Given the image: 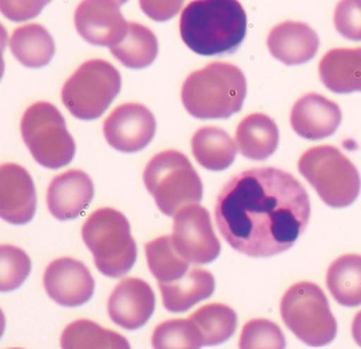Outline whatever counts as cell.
Masks as SVG:
<instances>
[{
    "label": "cell",
    "instance_id": "cell-1",
    "mask_svg": "<svg viewBox=\"0 0 361 349\" xmlns=\"http://www.w3.org/2000/svg\"><path fill=\"white\" fill-rule=\"evenodd\" d=\"M303 185L276 168L247 170L231 178L218 195L216 224L239 253L264 258L288 251L310 222Z\"/></svg>",
    "mask_w": 361,
    "mask_h": 349
},
{
    "label": "cell",
    "instance_id": "cell-2",
    "mask_svg": "<svg viewBox=\"0 0 361 349\" xmlns=\"http://www.w3.org/2000/svg\"><path fill=\"white\" fill-rule=\"evenodd\" d=\"M247 18L238 0H194L180 20V37L195 54H233L247 35Z\"/></svg>",
    "mask_w": 361,
    "mask_h": 349
},
{
    "label": "cell",
    "instance_id": "cell-3",
    "mask_svg": "<svg viewBox=\"0 0 361 349\" xmlns=\"http://www.w3.org/2000/svg\"><path fill=\"white\" fill-rule=\"evenodd\" d=\"M247 94V80L231 63L214 62L188 75L180 99L198 119H226L238 113Z\"/></svg>",
    "mask_w": 361,
    "mask_h": 349
},
{
    "label": "cell",
    "instance_id": "cell-4",
    "mask_svg": "<svg viewBox=\"0 0 361 349\" xmlns=\"http://www.w3.org/2000/svg\"><path fill=\"white\" fill-rule=\"evenodd\" d=\"M82 238L92 252L102 274L118 278L135 264L137 247L129 221L118 210L100 208L90 214L82 227Z\"/></svg>",
    "mask_w": 361,
    "mask_h": 349
},
{
    "label": "cell",
    "instance_id": "cell-5",
    "mask_svg": "<svg viewBox=\"0 0 361 349\" xmlns=\"http://www.w3.org/2000/svg\"><path fill=\"white\" fill-rule=\"evenodd\" d=\"M144 183L166 216H176L182 208L202 200L200 176L186 155L178 151H164L153 157L145 169Z\"/></svg>",
    "mask_w": 361,
    "mask_h": 349
},
{
    "label": "cell",
    "instance_id": "cell-6",
    "mask_svg": "<svg viewBox=\"0 0 361 349\" xmlns=\"http://www.w3.org/2000/svg\"><path fill=\"white\" fill-rule=\"evenodd\" d=\"M300 173L326 205L350 206L358 197L361 178L354 164L333 146L308 149L298 161Z\"/></svg>",
    "mask_w": 361,
    "mask_h": 349
},
{
    "label": "cell",
    "instance_id": "cell-7",
    "mask_svg": "<svg viewBox=\"0 0 361 349\" xmlns=\"http://www.w3.org/2000/svg\"><path fill=\"white\" fill-rule=\"evenodd\" d=\"M283 321L297 338L308 346L329 344L338 326L323 290L310 281L291 286L281 300Z\"/></svg>",
    "mask_w": 361,
    "mask_h": 349
},
{
    "label": "cell",
    "instance_id": "cell-8",
    "mask_svg": "<svg viewBox=\"0 0 361 349\" xmlns=\"http://www.w3.org/2000/svg\"><path fill=\"white\" fill-rule=\"evenodd\" d=\"M20 131L33 159L43 167L59 169L73 161L75 140L62 114L51 103L30 105L23 116Z\"/></svg>",
    "mask_w": 361,
    "mask_h": 349
},
{
    "label": "cell",
    "instance_id": "cell-9",
    "mask_svg": "<svg viewBox=\"0 0 361 349\" xmlns=\"http://www.w3.org/2000/svg\"><path fill=\"white\" fill-rule=\"evenodd\" d=\"M121 88V73L112 64L104 60H90L65 82L62 101L75 118L94 121L110 106Z\"/></svg>",
    "mask_w": 361,
    "mask_h": 349
},
{
    "label": "cell",
    "instance_id": "cell-10",
    "mask_svg": "<svg viewBox=\"0 0 361 349\" xmlns=\"http://www.w3.org/2000/svg\"><path fill=\"white\" fill-rule=\"evenodd\" d=\"M171 238L176 251L190 264H209L221 251L209 210L198 204L186 206L176 214Z\"/></svg>",
    "mask_w": 361,
    "mask_h": 349
},
{
    "label": "cell",
    "instance_id": "cell-11",
    "mask_svg": "<svg viewBox=\"0 0 361 349\" xmlns=\"http://www.w3.org/2000/svg\"><path fill=\"white\" fill-rule=\"evenodd\" d=\"M155 131L154 116L138 103L119 105L104 123L106 142L123 153H135L146 148L154 137Z\"/></svg>",
    "mask_w": 361,
    "mask_h": 349
},
{
    "label": "cell",
    "instance_id": "cell-12",
    "mask_svg": "<svg viewBox=\"0 0 361 349\" xmlns=\"http://www.w3.org/2000/svg\"><path fill=\"white\" fill-rule=\"evenodd\" d=\"M75 26L88 43L111 48L125 37L129 23L113 0H83L75 12Z\"/></svg>",
    "mask_w": 361,
    "mask_h": 349
},
{
    "label": "cell",
    "instance_id": "cell-13",
    "mask_svg": "<svg viewBox=\"0 0 361 349\" xmlns=\"http://www.w3.org/2000/svg\"><path fill=\"white\" fill-rule=\"evenodd\" d=\"M49 298L64 307H79L93 296L95 281L83 262L71 257L52 262L44 274Z\"/></svg>",
    "mask_w": 361,
    "mask_h": 349
},
{
    "label": "cell",
    "instance_id": "cell-14",
    "mask_svg": "<svg viewBox=\"0 0 361 349\" xmlns=\"http://www.w3.org/2000/svg\"><path fill=\"white\" fill-rule=\"evenodd\" d=\"M37 210V192L26 169L5 164L0 170V216L11 224H26Z\"/></svg>",
    "mask_w": 361,
    "mask_h": 349
},
{
    "label": "cell",
    "instance_id": "cell-15",
    "mask_svg": "<svg viewBox=\"0 0 361 349\" xmlns=\"http://www.w3.org/2000/svg\"><path fill=\"white\" fill-rule=\"evenodd\" d=\"M154 309V292L149 283L140 278L121 281L108 300L111 319L127 330H136L144 326Z\"/></svg>",
    "mask_w": 361,
    "mask_h": 349
},
{
    "label": "cell",
    "instance_id": "cell-16",
    "mask_svg": "<svg viewBox=\"0 0 361 349\" xmlns=\"http://www.w3.org/2000/svg\"><path fill=\"white\" fill-rule=\"evenodd\" d=\"M341 121L339 105L314 92L300 98L291 109V127L305 140L329 137L337 131Z\"/></svg>",
    "mask_w": 361,
    "mask_h": 349
},
{
    "label": "cell",
    "instance_id": "cell-17",
    "mask_svg": "<svg viewBox=\"0 0 361 349\" xmlns=\"http://www.w3.org/2000/svg\"><path fill=\"white\" fill-rule=\"evenodd\" d=\"M94 184L81 170H69L56 176L47 190L50 214L60 221L73 220L85 212L94 197Z\"/></svg>",
    "mask_w": 361,
    "mask_h": 349
},
{
    "label": "cell",
    "instance_id": "cell-18",
    "mask_svg": "<svg viewBox=\"0 0 361 349\" xmlns=\"http://www.w3.org/2000/svg\"><path fill=\"white\" fill-rule=\"evenodd\" d=\"M319 39L316 31L305 23L287 20L271 29L267 39L269 51L284 64H304L318 51Z\"/></svg>",
    "mask_w": 361,
    "mask_h": 349
},
{
    "label": "cell",
    "instance_id": "cell-19",
    "mask_svg": "<svg viewBox=\"0 0 361 349\" xmlns=\"http://www.w3.org/2000/svg\"><path fill=\"white\" fill-rule=\"evenodd\" d=\"M319 75L336 94L361 92V47L329 50L319 64Z\"/></svg>",
    "mask_w": 361,
    "mask_h": 349
},
{
    "label": "cell",
    "instance_id": "cell-20",
    "mask_svg": "<svg viewBox=\"0 0 361 349\" xmlns=\"http://www.w3.org/2000/svg\"><path fill=\"white\" fill-rule=\"evenodd\" d=\"M164 307L170 312H184L207 300L215 291V278L204 269L192 268L171 283H159Z\"/></svg>",
    "mask_w": 361,
    "mask_h": 349
},
{
    "label": "cell",
    "instance_id": "cell-21",
    "mask_svg": "<svg viewBox=\"0 0 361 349\" xmlns=\"http://www.w3.org/2000/svg\"><path fill=\"white\" fill-rule=\"evenodd\" d=\"M280 132L274 119L254 113L241 121L236 130V145L243 157L264 161L276 152Z\"/></svg>",
    "mask_w": 361,
    "mask_h": 349
},
{
    "label": "cell",
    "instance_id": "cell-22",
    "mask_svg": "<svg viewBox=\"0 0 361 349\" xmlns=\"http://www.w3.org/2000/svg\"><path fill=\"white\" fill-rule=\"evenodd\" d=\"M192 150L196 161L211 171L228 169L237 154L236 144L230 134L216 127L198 130L192 136Z\"/></svg>",
    "mask_w": 361,
    "mask_h": 349
},
{
    "label": "cell",
    "instance_id": "cell-23",
    "mask_svg": "<svg viewBox=\"0 0 361 349\" xmlns=\"http://www.w3.org/2000/svg\"><path fill=\"white\" fill-rule=\"evenodd\" d=\"M9 43L16 60L29 68H39L49 64L56 51L51 35L37 24L18 27Z\"/></svg>",
    "mask_w": 361,
    "mask_h": 349
},
{
    "label": "cell",
    "instance_id": "cell-24",
    "mask_svg": "<svg viewBox=\"0 0 361 349\" xmlns=\"http://www.w3.org/2000/svg\"><path fill=\"white\" fill-rule=\"evenodd\" d=\"M326 286L338 304L344 307L361 305V255L346 254L329 268Z\"/></svg>",
    "mask_w": 361,
    "mask_h": 349
},
{
    "label": "cell",
    "instance_id": "cell-25",
    "mask_svg": "<svg viewBox=\"0 0 361 349\" xmlns=\"http://www.w3.org/2000/svg\"><path fill=\"white\" fill-rule=\"evenodd\" d=\"M113 56L126 67L146 68L159 54V43L154 33L137 23H129L125 37L111 47Z\"/></svg>",
    "mask_w": 361,
    "mask_h": 349
},
{
    "label": "cell",
    "instance_id": "cell-26",
    "mask_svg": "<svg viewBox=\"0 0 361 349\" xmlns=\"http://www.w3.org/2000/svg\"><path fill=\"white\" fill-rule=\"evenodd\" d=\"M190 319L197 326L203 346H214L226 342L237 327V314L224 304H209L195 311Z\"/></svg>",
    "mask_w": 361,
    "mask_h": 349
},
{
    "label": "cell",
    "instance_id": "cell-27",
    "mask_svg": "<svg viewBox=\"0 0 361 349\" xmlns=\"http://www.w3.org/2000/svg\"><path fill=\"white\" fill-rule=\"evenodd\" d=\"M63 348H130L125 336L100 327L95 322L78 319L69 324L61 336Z\"/></svg>",
    "mask_w": 361,
    "mask_h": 349
},
{
    "label": "cell",
    "instance_id": "cell-28",
    "mask_svg": "<svg viewBox=\"0 0 361 349\" xmlns=\"http://www.w3.org/2000/svg\"><path fill=\"white\" fill-rule=\"evenodd\" d=\"M146 257L159 283L178 281L190 270V262L176 251L171 236H161L146 245Z\"/></svg>",
    "mask_w": 361,
    "mask_h": 349
},
{
    "label": "cell",
    "instance_id": "cell-29",
    "mask_svg": "<svg viewBox=\"0 0 361 349\" xmlns=\"http://www.w3.org/2000/svg\"><path fill=\"white\" fill-rule=\"evenodd\" d=\"M152 346L154 348H200L203 341L192 319H170L155 328Z\"/></svg>",
    "mask_w": 361,
    "mask_h": 349
},
{
    "label": "cell",
    "instance_id": "cell-30",
    "mask_svg": "<svg viewBox=\"0 0 361 349\" xmlns=\"http://www.w3.org/2000/svg\"><path fill=\"white\" fill-rule=\"evenodd\" d=\"M29 256L20 247L4 245L0 247V290L10 292L18 289L30 274Z\"/></svg>",
    "mask_w": 361,
    "mask_h": 349
},
{
    "label": "cell",
    "instance_id": "cell-31",
    "mask_svg": "<svg viewBox=\"0 0 361 349\" xmlns=\"http://www.w3.org/2000/svg\"><path fill=\"white\" fill-rule=\"evenodd\" d=\"M240 348H285L286 340L281 328L264 319H252L243 326Z\"/></svg>",
    "mask_w": 361,
    "mask_h": 349
},
{
    "label": "cell",
    "instance_id": "cell-32",
    "mask_svg": "<svg viewBox=\"0 0 361 349\" xmlns=\"http://www.w3.org/2000/svg\"><path fill=\"white\" fill-rule=\"evenodd\" d=\"M334 24L342 37L361 42V0H340L334 12Z\"/></svg>",
    "mask_w": 361,
    "mask_h": 349
},
{
    "label": "cell",
    "instance_id": "cell-33",
    "mask_svg": "<svg viewBox=\"0 0 361 349\" xmlns=\"http://www.w3.org/2000/svg\"><path fill=\"white\" fill-rule=\"evenodd\" d=\"M51 0H0V10L8 20L24 22L37 18Z\"/></svg>",
    "mask_w": 361,
    "mask_h": 349
},
{
    "label": "cell",
    "instance_id": "cell-34",
    "mask_svg": "<svg viewBox=\"0 0 361 349\" xmlns=\"http://www.w3.org/2000/svg\"><path fill=\"white\" fill-rule=\"evenodd\" d=\"M184 0H140V9L155 22L171 20L180 11Z\"/></svg>",
    "mask_w": 361,
    "mask_h": 349
},
{
    "label": "cell",
    "instance_id": "cell-35",
    "mask_svg": "<svg viewBox=\"0 0 361 349\" xmlns=\"http://www.w3.org/2000/svg\"><path fill=\"white\" fill-rule=\"evenodd\" d=\"M352 334L356 344L361 347V311L355 315L352 325Z\"/></svg>",
    "mask_w": 361,
    "mask_h": 349
},
{
    "label": "cell",
    "instance_id": "cell-36",
    "mask_svg": "<svg viewBox=\"0 0 361 349\" xmlns=\"http://www.w3.org/2000/svg\"><path fill=\"white\" fill-rule=\"evenodd\" d=\"M113 1H115V3L118 6H121L123 5V4L127 3L128 0H113Z\"/></svg>",
    "mask_w": 361,
    "mask_h": 349
}]
</instances>
